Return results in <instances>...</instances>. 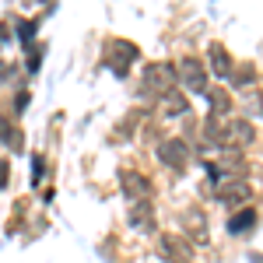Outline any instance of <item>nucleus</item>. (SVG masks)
Returning a JSON list of instances; mask_svg holds the SVG:
<instances>
[{"label": "nucleus", "mask_w": 263, "mask_h": 263, "mask_svg": "<svg viewBox=\"0 0 263 263\" xmlns=\"http://www.w3.org/2000/svg\"><path fill=\"white\" fill-rule=\"evenodd\" d=\"M182 155H186V147H182L179 141H168V144H162V158H168L172 165H182Z\"/></svg>", "instance_id": "7ed1b4c3"}, {"label": "nucleus", "mask_w": 263, "mask_h": 263, "mask_svg": "<svg viewBox=\"0 0 263 263\" xmlns=\"http://www.w3.org/2000/svg\"><path fill=\"white\" fill-rule=\"evenodd\" d=\"M211 67H214L218 78H228L232 74V60H228V53H224L221 46H211Z\"/></svg>", "instance_id": "f03ea898"}, {"label": "nucleus", "mask_w": 263, "mask_h": 263, "mask_svg": "<svg viewBox=\"0 0 263 263\" xmlns=\"http://www.w3.org/2000/svg\"><path fill=\"white\" fill-rule=\"evenodd\" d=\"M211 102H214V109H218V112L228 109V95H224V91H211Z\"/></svg>", "instance_id": "20e7f679"}, {"label": "nucleus", "mask_w": 263, "mask_h": 263, "mask_svg": "<svg viewBox=\"0 0 263 263\" xmlns=\"http://www.w3.org/2000/svg\"><path fill=\"white\" fill-rule=\"evenodd\" d=\"M182 81L190 84L193 91H200V88H203V67L193 60V57H186V60H182Z\"/></svg>", "instance_id": "f257e3e1"}]
</instances>
